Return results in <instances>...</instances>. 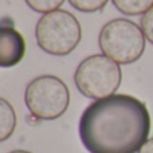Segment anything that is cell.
Wrapping results in <instances>:
<instances>
[{
    "instance_id": "6da1fadb",
    "label": "cell",
    "mask_w": 153,
    "mask_h": 153,
    "mask_svg": "<svg viewBox=\"0 0 153 153\" xmlns=\"http://www.w3.org/2000/svg\"><path fill=\"white\" fill-rule=\"evenodd\" d=\"M151 128V113L143 101L113 94L85 109L78 133L89 153H138L149 140Z\"/></svg>"
},
{
    "instance_id": "7a4b0ae2",
    "label": "cell",
    "mask_w": 153,
    "mask_h": 153,
    "mask_svg": "<svg viewBox=\"0 0 153 153\" xmlns=\"http://www.w3.org/2000/svg\"><path fill=\"white\" fill-rule=\"evenodd\" d=\"M82 38L78 19L66 10L43 13L35 27V39L45 53L65 56L76 48Z\"/></svg>"
},
{
    "instance_id": "3957f363",
    "label": "cell",
    "mask_w": 153,
    "mask_h": 153,
    "mask_svg": "<svg viewBox=\"0 0 153 153\" xmlns=\"http://www.w3.org/2000/svg\"><path fill=\"white\" fill-rule=\"evenodd\" d=\"M145 35L143 28L125 18L113 19L101 28L98 46L103 55L118 65L137 62L145 50Z\"/></svg>"
},
{
    "instance_id": "277c9868",
    "label": "cell",
    "mask_w": 153,
    "mask_h": 153,
    "mask_svg": "<svg viewBox=\"0 0 153 153\" xmlns=\"http://www.w3.org/2000/svg\"><path fill=\"white\" fill-rule=\"evenodd\" d=\"M121 79L120 65L103 54H94L85 58L74 74V82L79 93L94 101L116 94Z\"/></svg>"
},
{
    "instance_id": "5b68a950",
    "label": "cell",
    "mask_w": 153,
    "mask_h": 153,
    "mask_svg": "<svg viewBox=\"0 0 153 153\" xmlns=\"http://www.w3.org/2000/svg\"><path fill=\"white\" fill-rule=\"evenodd\" d=\"M24 102L32 117L53 121L66 113L70 105V90L55 75H40L26 86Z\"/></svg>"
},
{
    "instance_id": "8992f818",
    "label": "cell",
    "mask_w": 153,
    "mask_h": 153,
    "mask_svg": "<svg viewBox=\"0 0 153 153\" xmlns=\"http://www.w3.org/2000/svg\"><path fill=\"white\" fill-rule=\"evenodd\" d=\"M26 55L24 36L13 27L12 19L3 18L0 28V66L13 67L23 61Z\"/></svg>"
},
{
    "instance_id": "52a82bcc",
    "label": "cell",
    "mask_w": 153,
    "mask_h": 153,
    "mask_svg": "<svg viewBox=\"0 0 153 153\" xmlns=\"http://www.w3.org/2000/svg\"><path fill=\"white\" fill-rule=\"evenodd\" d=\"M16 128V113L5 98H0V141L4 143L13 134Z\"/></svg>"
},
{
    "instance_id": "ba28073f",
    "label": "cell",
    "mask_w": 153,
    "mask_h": 153,
    "mask_svg": "<svg viewBox=\"0 0 153 153\" xmlns=\"http://www.w3.org/2000/svg\"><path fill=\"white\" fill-rule=\"evenodd\" d=\"M114 7L128 16L144 15L153 7V0H111Z\"/></svg>"
},
{
    "instance_id": "9c48e42d",
    "label": "cell",
    "mask_w": 153,
    "mask_h": 153,
    "mask_svg": "<svg viewBox=\"0 0 153 153\" xmlns=\"http://www.w3.org/2000/svg\"><path fill=\"white\" fill-rule=\"evenodd\" d=\"M69 3L71 4V7H74L81 12L91 13L103 10L109 0H69Z\"/></svg>"
},
{
    "instance_id": "30bf717a",
    "label": "cell",
    "mask_w": 153,
    "mask_h": 153,
    "mask_svg": "<svg viewBox=\"0 0 153 153\" xmlns=\"http://www.w3.org/2000/svg\"><path fill=\"white\" fill-rule=\"evenodd\" d=\"M24 1L35 12L47 13L51 11L59 10V7L65 3V0H24Z\"/></svg>"
},
{
    "instance_id": "8fae6325",
    "label": "cell",
    "mask_w": 153,
    "mask_h": 153,
    "mask_svg": "<svg viewBox=\"0 0 153 153\" xmlns=\"http://www.w3.org/2000/svg\"><path fill=\"white\" fill-rule=\"evenodd\" d=\"M140 26L145 35L146 40L153 45V7L148 10L140 19Z\"/></svg>"
},
{
    "instance_id": "7c38bea8",
    "label": "cell",
    "mask_w": 153,
    "mask_h": 153,
    "mask_svg": "<svg viewBox=\"0 0 153 153\" xmlns=\"http://www.w3.org/2000/svg\"><path fill=\"white\" fill-rule=\"evenodd\" d=\"M138 153H153V137L149 138V140L144 144L143 148L138 151Z\"/></svg>"
},
{
    "instance_id": "4fadbf2b",
    "label": "cell",
    "mask_w": 153,
    "mask_h": 153,
    "mask_svg": "<svg viewBox=\"0 0 153 153\" xmlns=\"http://www.w3.org/2000/svg\"><path fill=\"white\" fill-rule=\"evenodd\" d=\"M8 153H32V152H28V151H24V149H16V151H11Z\"/></svg>"
}]
</instances>
